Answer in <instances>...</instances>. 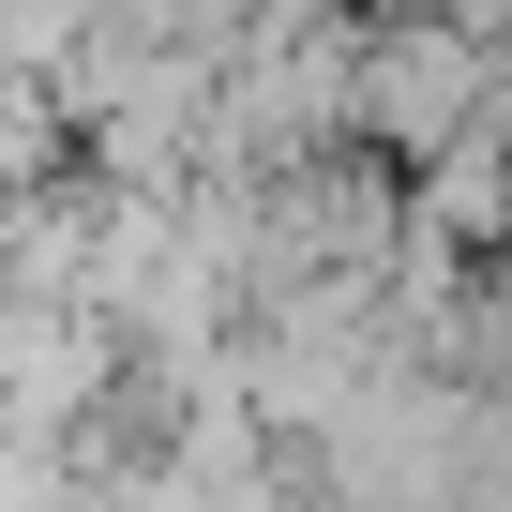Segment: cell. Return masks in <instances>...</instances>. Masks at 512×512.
Returning a JSON list of instances; mask_svg holds the SVG:
<instances>
[{
    "mask_svg": "<svg viewBox=\"0 0 512 512\" xmlns=\"http://www.w3.org/2000/svg\"><path fill=\"white\" fill-rule=\"evenodd\" d=\"M482 91H497V46L452 16V0H407V16H377L362 31V136H392V151H467L482 136Z\"/></svg>",
    "mask_w": 512,
    "mask_h": 512,
    "instance_id": "obj_1",
    "label": "cell"
}]
</instances>
